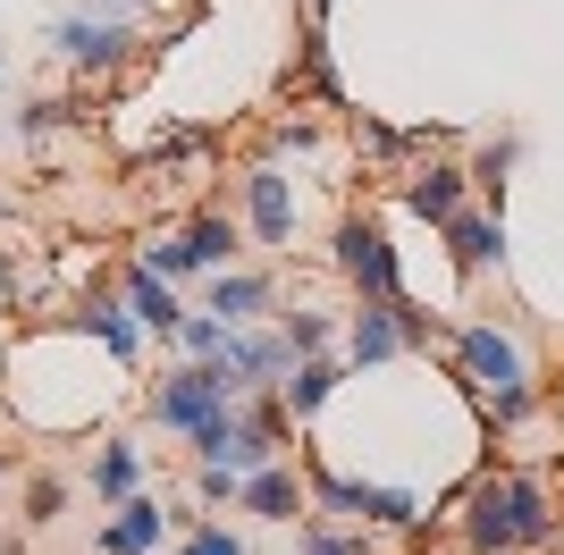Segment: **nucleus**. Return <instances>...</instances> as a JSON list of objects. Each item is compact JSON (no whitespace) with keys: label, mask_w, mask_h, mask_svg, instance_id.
I'll return each mask as SVG.
<instances>
[{"label":"nucleus","mask_w":564,"mask_h":555,"mask_svg":"<svg viewBox=\"0 0 564 555\" xmlns=\"http://www.w3.org/2000/svg\"><path fill=\"white\" fill-rule=\"evenodd\" d=\"M135 43H143V0H85V9H59V18H51V51L85 76L118 68Z\"/></svg>","instance_id":"obj_4"},{"label":"nucleus","mask_w":564,"mask_h":555,"mask_svg":"<svg viewBox=\"0 0 564 555\" xmlns=\"http://www.w3.org/2000/svg\"><path fill=\"white\" fill-rule=\"evenodd\" d=\"M447 244H455V278H464V286H471V278H497V270H506V210L471 203L464 219L447 228Z\"/></svg>","instance_id":"obj_10"},{"label":"nucleus","mask_w":564,"mask_h":555,"mask_svg":"<svg viewBox=\"0 0 564 555\" xmlns=\"http://www.w3.org/2000/svg\"><path fill=\"white\" fill-rule=\"evenodd\" d=\"M177 555H245V531H228V522H186V547Z\"/></svg>","instance_id":"obj_24"},{"label":"nucleus","mask_w":564,"mask_h":555,"mask_svg":"<svg viewBox=\"0 0 564 555\" xmlns=\"http://www.w3.org/2000/svg\"><path fill=\"white\" fill-rule=\"evenodd\" d=\"M514 161H522V135H497V143L471 152V203H480V210H506V177H514Z\"/></svg>","instance_id":"obj_20"},{"label":"nucleus","mask_w":564,"mask_h":555,"mask_svg":"<svg viewBox=\"0 0 564 555\" xmlns=\"http://www.w3.org/2000/svg\"><path fill=\"white\" fill-rule=\"evenodd\" d=\"M236 513H253V522H295V513H312L304 471H295V463H270V471H253V480L236 488Z\"/></svg>","instance_id":"obj_13"},{"label":"nucleus","mask_w":564,"mask_h":555,"mask_svg":"<svg viewBox=\"0 0 564 555\" xmlns=\"http://www.w3.org/2000/svg\"><path fill=\"white\" fill-rule=\"evenodd\" d=\"M228 337H236V328H219L212 312L194 303V312H186V328H177L169 346H177V362H219V353H228Z\"/></svg>","instance_id":"obj_21"},{"label":"nucleus","mask_w":564,"mask_h":555,"mask_svg":"<svg viewBox=\"0 0 564 555\" xmlns=\"http://www.w3.org/2000/svg\"><path fill=\"white\" fill-rule=\"evenodd\" d=\"M279 152H295V161H321V127H312V118H295V127H279Z\"/></svg>","instance_id":"obj_26"},{"label":"nucleus","mask_w":564,"mask_h":555,"mask_svg":"<svg viewBox=\"0 0 564 555\" xmlns=\"http://www.w3.org/2000/svg\"><path fill=\"white\" fill-rule=\"evenodd\" d=\"M270 463H286V413L279 395H253V404H236V413H219L203 438H194V471H228V480H253V471H270Z\"/></svg>","instance_id":"obj_3"},{"label":"nucleus","mask_w":564,"mask_h":555,"mask_svg":"<svg viewBox=\"0 0 564 555\" xmlns=\"http://www.w3.org/2000/svg\"><path fill=\"white\" fill-rule=\"evenodd\" d=\"M404 210H413V219H422V228H438L447 236L455 219H464L471 210V168L464 161H422V168H404Z\"/></svg>","instance_id":"obj_9"},{"label":"nucleus","mask_w":564,"mask_h":555,"mask_svg":"<svg viewBox=\"0 0 564 555\" xmlns=\"http://www.w3.org/2000/svg\"><path fill=\"white\" fill-rule=\"evenodd\" d=\"M59 505H68V480H51V471H34V480H25V522H51Z\"/></svg>","instance_id":"obj_25"},{"label":"nucleus","mask_w":564,"mask_h":555,"mask_svg":"<svg viewBox=\"0 0 564 555\" xmlns=\"http://www.w3.org/2000/svg\"><path fill=\"white\" fill-rule=\"evenodd\" d=\"M143 270L169 278V286H177V278H203V270H194V253H186V236H152V244H143Z\"/></svg>","instance_id":"obj_23"},{"label":"nucleus","mask_w":564,"mask_h":555,"mask_svg":"<svg viewBox=\"0 0 564 555\" xmlns=\"http://www.w3.org/2000/svg\"><path fill=\"white\" fill-rule=\"evenodd\" d=\"M455 379L480 395L489 429H522V421H531V395H540V388H531V353H522L514 328L455 320Z\"/></svg>","instance_id":"obj_2"},{"label":"nucleus","mask_w":564,"mask_h":555,"mask_svg":"<svg viewBox=\"0 0 564 555\" xmlns=\"http://www.w3.org/2000/svg\"><path fill=\"white\" fill-rule=\"evenodd\" d=\"M430 312H413V303H354L346 312V370H388L404 362L413 346H430Z\"/></svg>","instance_id":"obj_6"},{"label":"nucleus","mask_w":564,"mask_h":555,"mask_svg":"<svg viewBox=\"0 0 564 555\" xmlns=\"http://www.w3.org/2000/svg\"><path fill=\"white\" fill-rule=\"evenodd\" d=\"M304 9H312V18H321V0H304Z\"/></svg>","instance_id":"obj_30"},{"label":"nucleus","mask_w":564,"mask_h":555,"mask_svg":"<svg viewBox=\"0 0 564 555\" xmlns=\"http://www.w3.org/2000/svg\"><path fill=\"white\" fill-rule=\"evenodd\" d=\"M186 9H212V0H186Z\"/></svg>","instance_id":"obj_28"},{"label":"nucleus","mask_w":564,"mask_h":555,"mask_svg":"<svg viewBox=\"0 0 564 555\" xmlns=\"http://www.w3.org/2000/svg\"><path fill=\"white\" fill-rule=\"evenodd\" d=\"M295 555H371V547H362V531H346V522H304V531H295Z\"/></svg>","instance_id":"obj_22"},{"label":"nucleus","mask_w":564,"mask_h":555,"mask_svg":"<svg viewBox=\"0 0 564 555\" xmlns=\"http://www.w3.org/2000/svg\"><path fill=\"white\" fill-rule=\"evenodd\" d=\"M68 328H76V337H101L110 362H135V353H143V328H135V312H127L118 295H85L68 312Z\"/></svg>","instance_id":"obj_15"},{"label":"nucleus","mask_w":564,"mask_h":555,"mask_svg":"<svg viewBox=\"0 0 564 555\" xmlns=\"http://www.w3.org/2000/svg\"><path fill=\"white\" fill-rule=\"evenodd\" d=\"M236 203H245V236L270 244V253H295V236H304V185L286 177L279 161H253L236 177Z\"/></svg>","instance_id":"obj_7"},{"label":"nucleus","mask_w":564,"mask_h":555,"mask_svg":"<svg viewBox=\"0 0 564 555\" xmlns=\"http://www.w3.org/2000/svg\"><path fill=\"white\" fill-rule=\"evenodd\" d=\"M329 261L337 278H346L362 303H404V270H397V244H388V228H379L371 210H346L329 236Z\"/></svg>","instance_id":"obj_5"},{"label":"nucleus","mask_w":564,"mask_h":555,"mask_svg":"<svg viewBox=\"0 0 564 555\" xmlns=\"http://www.w3.org/2000/svg\"><path fill=\"white\" fill-rule=\"evenodd\" d=\"M556 497H547L540 471H514V463H489L480 480L455 497V538L464 555H531L556 538Z\"/></svg>","instance_id":"obj_1"},{"label":"nucleus","mask_w":564,"mask_h":555,"mask_svg":"<svg viewBox=\"0 0 564 555\" xmlns=\"http://www.w3.org/2000/svg\"><path fill=\"white\" fill-rule=\"evenodd\" d=\"M337 388H346V353H312V362H295V370L279 379V413H286V421H312Z\"/></svg>","instance_id":"obj_14"},{"label":"nucleus","mask_w":564,"mask_h":555,"mask_svg":"<svg viewBox=\"0 0 564 555\" xmlns=\"http://www.w3.org/2000/svg\"><path fill=\"white\" fill-rule=\"evenodd\" d=\"M169 522H177V513H169L161 497H127V505L94 531V547H101V555H161Z\"/></svg>","instance_id":"obj_11"},{"label":"nucleus","mask_w":564,"mask_h":555,"mask_svg":"<svg viewBox=\"0 0 564 555\" xmlns=\"http://www.w3.org/2000/svg\"><path fill=\"white\" fill-rule=\"evenodd\" d=\"M0 228H9V203H0Z\"/></svg>","instance_id":"obj_29"},{"label":"nucleus","mask_w":564,"mask_h":555,"mask_svg":"<svg viewBox=\"0 0 564 555\" xmlns=\"http://www.w3.org/2000/svg\"><path fill=\"white\" fill-rule=\"evenodd\" d=\"M152 404V421L161 429H177V438H203L219 413H236V395L219 388V370L212 362H177V370H161V388L143 395Z\"/></svg>","instance_id":"obj_8"},{"label":"nucleus","mask_w":564,"mask_h":555,"mask_svg":"<svg viewBox=\"0 0 564 555\" xmlns=\"http://www.w3.org/2000/svg\"><path fill=\"white\" fill-rule=\"evenodd\" d=\"M51 127H59V101H25L18 110V135H51Z\"/></svg>","instance_id":"obj_27"},{"label":"nucleus","mask_w":564,"mask_h":555,"mask_svg":"<svg viewBox=\"0 0 564 555\" xmlns=\"http://www.w3.org/2000/svg\"><path fill=\"white\" fill-rule=\"evenodd\" d=\"M270 303H279V278H270V270H219L212 295H203V312H212L219 328H253Z\"/></svg>","instance_id":"obj_12"},{"label":"nucleus","mask_w":564,"mask_h":555,"mask_svg":"<svg viewBox=\"0 0 564 555\" xmlns=\"http://www.w3.org/2000/svg\"><path fill=\"white\" fill-rule=\"evenodd\" d=\"M279 337L295 346V362H312V353H346V312H329V303H295V312H279Z\"/></svg>","instance_id":"obj_17"},{"label":"nucleus","mask_w":564,"mask_h":555,"mask_svg":"<svg viewBox=\"0 0 564 555\" xmlns=\"http://www.w3.org/2000/svg\"><path fill=\"white\" fill-rule=\"evenodd\" d=\"M94 497H101V505L143 497V446H135V438H101V455H94Z\"/></svg>","instance_id":"obj_18"},{"label":"nucleus","mask_w":564,"mask_h":555,"mask_svg":"<svg viewBox=\"0 0 564 555\" xmlns=\"http://www.w3.org/2000/svg\"><path fill=\"white\" fill-rule=\"evenodd\" d=\"M186 253H194V270H203V278H219V270H236V253H245V228L219 219V210H203V219L186 228Z\"/></svg>","instance_id":"obj_19"},{"label":"nucleus","mask_w":564,"mask_h":555,"mask_svg":"<svg viewBox=\"0 0 564 555\" xmlns=\"http://www.w3.org/2000/svg\"><path fill=\"white\" fill-rule=\"evenodd\" d=\"M118 303H127V312H135V328H152V337H177V328H186V312H194V303H177V286H169V278H152L143 261L127 270V295H118Z\"/></svg>","instance_id":"obj_16"}]
</instances>
